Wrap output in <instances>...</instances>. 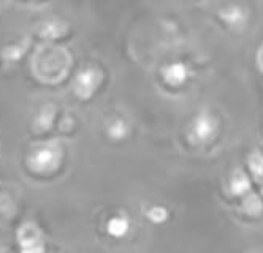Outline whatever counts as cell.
Returning <instances> with one entry per match:
<instances>
[{
    "mask_svg": "<svg viewBox=\"0 0 263 253\" xmlns=\"http://www.w3.org/2000/svg\"><path fill=\"white\" fill-rule=\"evenodd\" d=\"M244 206H246V212H248V213H252V216H255V213H260L261 209H263L260 198L255 197V194H249V198L246 200Z\"/></svg>",
    "mask_w": 263,
    "mask_h": 253,
    "instance_id": "obj_11",
    "label": "cell"
},
{
    "mask_svg": "<svg viewBox=\"0 0 263 253\" xmlns=\"http://www.w3.org/2000/svg\"><path fill=\"white\" fill-rule=\"evenodd\" d=\"M219 131V122L210 111H201L192 121L189 128V140L194 144H208Z\"/></svg>",
    "mask_w": 263,
    "mask_h": 253,
    "instance_id": "obj_1",
    "label": "cell"
},
{
    "mask_svg": "<svg viewBox=\"0 0 263 253\" xmlns=\"http://www.w3.org/2000/svg\"><path fill=\"white\" fill-rule=\"evenodd\" d=\"M147 217H149V220L154 222V223H162V222H165V220H166L168 212H166V209H165V207L154 206V207H151V209L147 210Z\"/></svg>",
    "mask_w": 263,
    "mask_h": 253,
    "instance_id": "obj_10",
    "label": "cell"
},
{
    "mask_svg": "<svg viewBox=\"0 0 263 253\" xmlns=\"http://www.w3.org/2000/svg\"><path fill=\"white\" fill-rule=\"evenodd\" d=\"M29 163L32 169L39 172H46V171H54L61 163V149L54 144L42 146L30 155Z\"/></svg>",
    "mask_w": 263,
    "mask_h": 253,
    "instance_id": "obj_2",
    "label": "cell"
},
{
    "mask_svg": "<svg viewBox=\"0 0 263 253\" xmlns=\"http://www.w3.org/2000/svg\"><path fill=\"white\" fill-rule=\"evenodd\" d=\"M222 19L233 29H239L246 24L248 21V13L244 11L241 7H229L222 11Z\"/></svg>",
    "mask_w": 263,
    "mask_h": 253,
    "instance_id": "obj_5",
    "label": "cell"
},
{
    "mask_svg": "<svg viewBox=\"0 0 263 253\" xmlns=\"http://www.w3.org/2000/svg\"><path fill=\"white\" fill-rule=\"evenodd\" d=\"M230 190L233 194H246L251 190V182L249 178L242 171H236L230 181Z\"/></svg>",
    "mask_w": 263,
    "mask_h": 253,
    "instance_id": "obj_7",
    "label": "cell"
},
{
    "mask_svg": "<svg viewBox=\"0 0 263 253\" xmlns=\"http://www.w3.org/2000/svg\"><path fill=\"white\" fill-rule=\"evenodd\" d=\"M106 229L112 238H124L130 229V222L125 217H112L108 222Z\"/></svg>",
    "mask_w": 263,
    "mask_h": 253,
    "instance_id": "obj_6",
    "label": "cell"
},
{
    "mask_svg": "<svg viewBox=\"0 0 263 253\" xmlns=\"http://www.w3.org/2000/svg\"><path fill=\"white\" fill-rule=\"evenodd\" d=\"M58 26H61V24H58V23H48V24H45L43 33L45 35H51V32H52V35H59L61 33V27H58Z\"/></svg>",
    "mask_w": 263,
    "mask_h": 253,
    "instance_id": "obj_12",
    "label": "cell"
},
{
    "mask_svg": "<svg viewBox=\"0 0 263 253\" xmlns=\"http://www.w3.org/2000/svg\"><path fill=\"white\" fill-rule=\"evenodd\" d=\"M163 80L170 86H182L191 76V68L182 62H175L166 65L162 70Z\"/></svg>",
    "mask_w": 263,
    "mask_h": 253,
    "instance_id": "obj_4",
    "label": "cell"
},
{
    "mask_svg": "<svg viewBox=\"0 0 263 253\" xmlns=\"http://www.w3.org/2000/svg\"><path fill=\"white\" fill-rule=\"evenodd\" d=\"M128 134V127L124 121L121 119H115L111 121V124L108 125V136L112 140H124L125 136Z\"/></svg>",
    "mask_w": 263,
    "mask_h": 253,
    "instance_id": "obj_8",
    "label": "cell"
},
{
    "mask_svg": "<svg viewBox=\"0 0 263 253\" xmlns=\"http://www.w3.org/2000/svg\"><path fill=\"white\" fill-rule=\"evenodd\" d=\"M100 80H102V74L99 70L92 68V67L81 70L78 73V76L74 77V83H73L74 93H77L78 96H81V99H89V96L99 87Z\"/></svg>",
    "mask_w": 263,
    "mask_h": 253,
    "instance_id": "obj_3",
    "label": "cell"
},
{
    "mask_svg": "<svg viewBox=\"0 0 263 253\" xmlns=\"http://www.w3.org/2000/svg\"><path fill=\"white\" fill-rule=\"evenodd\" d=\"M249 168L255 178L263 179V155L258 152H254L249 157Z\"/></svg>",
    "mask_w": 263,
    "mask_h": 253,
    "instance_id": "obj_9",
    "label": "cell"
}]
</instances>
